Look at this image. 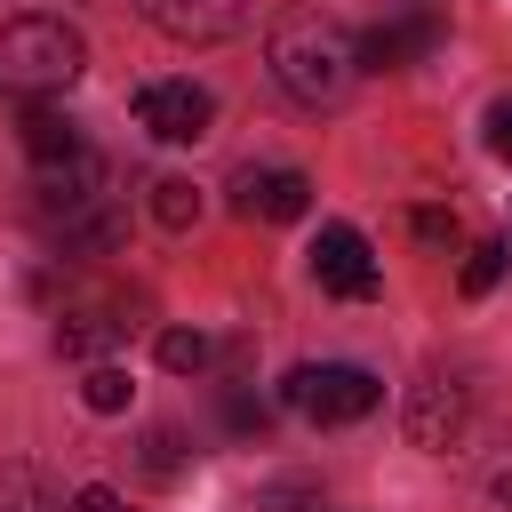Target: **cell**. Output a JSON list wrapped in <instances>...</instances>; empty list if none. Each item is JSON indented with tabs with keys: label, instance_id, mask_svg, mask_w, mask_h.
<instances>
[{
	"label": "cell",
	"instance_id": "cell-14",
	"mask_svg": "<svg viewBox=\"0 0 512 512\" xmlns=\"http://www.w3.org/2000/svg\"><path fill=\"white\" fill-rule=\"evenodd\" d=\"M152 216H160L168 232L200 224V184H192V176H152Z\"/></svg>",
	"mask_w": 512,
	"mask_h": 512
},
{
	"label": "cell",
	"instance_id": "cell-7",
	"mask_svg": "<svg viewBox=\"0 0 512 512\" xmlns=\"http://www.w3.org/2000/svg\"><path fill=\"white\" fill-rule=\"evenodd\" d=\"M448 40V16L440 8H416V16H392L360 40V72H400V64H424L432 48Z\"/></svg>",
	"mask_w": 512,
	"mask_h": 512
},
{
	"label": "cell",
	"instance_id": "cell-16",
	"mask_svg": "<svg viewBox=\"0 0 512 512\" xmlns=\"http://www.w3.org/2000/svg\"><path fill=\"white\" fill-rule=\"evenodd\" d=\"M128 392H136V384H128V368H112V360H96V368L80 376V400H88L96 416H120V408H128Z\"/></svg>",
	"mask_w": 512,
	"mask_h": 512
},
{
	"label": "cell",
	"instance_id": "cell-25",
	"mask_svg": "<svg viewBox=\"0 0 512 512\" xmlns=\"http://www.w3.org/2000/svg\"><path fill=\"white\" fill-rule=\"evenodd\" d=\"M320 512H328V504H320Z\"/></svg>",
	"mask_w": 512,
	"mask_h": 512
},
{
	"label": "cell",
	"instance_id": "cell-9",
	"mask_svg": "<svg viewBox=\"0 0 512 512\" xmlns=\"http://www.w3.org/2000/svg\"><path fill=\"white\" fill-rule=\"evenodd\" d=\"M400 424H408L416 448H448V440L464 432V384H448V376H416L408 400H400Z\"/></svg>",
	"mask_w": 512,
	"mask_h": 512
},
{
	"label": "cell",
	"instance_id": "cell-18",
	"mask_svg": "<svg viewBox=\"0 0 512 512\" xmlns=\"http://www.w3.org/2000/svg\"><path fill=\"white\" fill-rule=\"evenodd\" d=\"M160 368H168V376H200V368H208V336H200V328H168V336H160Z\"/></svg>",
	"mask_w": 512,
	"mask_h": 512
},
{
	"label": "cell",
	"instance_id": "cell-24",
	"mask_svg": "<svg viewBox=\"0 0 512 512\" xmlns=\"http://www.w3.org/2000/svg\"><path fill=\"white\" fill-rule=\"evenodd\" d=\"M496 504H504V512H512V472H496Z\"/></svg>",
	"mask_w": 512,
	"mask_h": 512
},
{
	"label": "cell",
	"instance_id": "cell-1",
	"mask_svg": "<svg viewBox=\"0 0 512 512\" xmlns=\"http://www.w3.org/2000/svg\"><path fill=\"white\" fill-rule=\"evenodd\" d=\"M264 64H272L280 96L304 104V112H336V104L352 96V80H360L352 32H344L336 16H320V8H288V16L272 24V40H264Z\"/></svg>",
	"mask_w": 512,
	"mask_h": 512
},
{
	"label": "cell",
	"instance_id": "cell-8",
	"mask_svg": "<svg viewBox=\"0 0 512 512\" xmlns=\"http://www.w3.org/2000/svg\"><path fill=\"white\" fill-rule=\"evenodd\" d=\"M232 208L264 216V224H296L312 208V176L304 168H232Z\"/></svg>",
	"mask_w": 512,
	"mask_h": 512
},
{
	"label": "cell",
	"instance_id": "cell-6",
	"mask_svg": "<svg viewBox=\"0 0 512 512\" xmlns=\"http://www.w3.org/2000/svg\"><path fill=\"white\" fill-rule=\"evenodd\" d=\"M136 8L160 40H184V48H216L248 24V0H136Z\"/></svg>",
	"mask_w": 512,
	"mask_h": 512
},
{
	"label": "cell",
	"instance_id": "cell-23",
	"mask_svg": "<svg viewBox=\"0 0 512 512\" xmlns=\"http://www.w3.org/2000/svg\"><path fill=\"white\" fill-rule=\"evenodd\" d=\"M72 512H128V504H120L112 488H80V496H72Z\"/></svg>",
	"mask_w": 512,
	"mask_h": 512
},
{
	"label": "cell",
	"instance_id": "cell-17",
	"mask_svg": "<svg viewBox=\"0 0 512 512\" xmlns=\"http://www.w3.org/2000/svg\"><path fill=\"white\" fill-rule=\"evenodd\" d=\"M504 264H512V240H480V248L464 256V296H488V288L504 280Z\"/></svg>",
	"mask_w": 512,
	"mask_h": 512
},
{
	"label": "cell",
	"instance_id": "cell-10",
	"mask_svg": "<svg viewBox=\"0 0 512 512\" xmlns=\"http://www.w3.org/2000/svg\"><path fill=\"white\" fill-rule=\"evenodd\" d=\"M120 336H128V304H112V296H80V304H64V320H56V352H72V360L112 352Z\"/></svg>",
	"mask_w": 512,
	"mask_h": 512
},
{
	"label": "cell",
	"instance_id": "cell-11",
	"mask_svg": "<svg viewBox=\"0 0 512 512\" xmlns=\"http://www.w3.org/2000/svg\"><path fill=\"white\" fill-rule=\"evenodd\" d=\"M40 176H32V192H40V216H64V208H80V200H96L104 192V160L80 144V152H64V160H32Z\"/></svg>",
	"mask_w": 512,
	"mask_h": 512
},
{
	"label": "cell",
	"instance_id": "cell-20",
	"mask_svg": "<svg viewBox=\"0 0 512 512\" xmlns=\"http://www.w3.org/2000/svg\"><path fill=\"white\" fill-rule=\"evenodd\" d=\"M256 512H320V488L280 480V488H264V496H256Z\"/></svg>",
	"mask_w": 512,
	"mask_h": 512
},
{
	"label": "cell",
	"instance_id": "cell-13",
	"mask_svg": "<svg viewBox=\"0 0 512 512\" xmlns=\"http://www.w3.org/2000/svg\"><path fill=\"white\" fill-rule=\"evenodd\" d=\"M0 512H72L32 464H0Z\"/></svg>",
	"mask_w": 512,
	"mask_h": 512
},
{
	"label": "cell",
	"instance_id": "cell-3",
	"mask_svg": "<svg viewBox=\"0 0 512 512\" xmlns=\"http://www.w3.org/2000/svg\"><path fill=\"white\" fill-rule=\"evenodd\" d=\"M280 400H288L304 424H360V416H376L384 384H376L360 360H296L288 384H280Z\"/></svg>",
	"mask_w": 512,
	"mask_h": 512
},
{
	"label": "cell",
	"instance_id": "cell-15",
	"mask_svg": "<svg viewBox=\"0 0 512 512\" xmlns=\"http://www.w3.org/2000/svg\"><path fill=\"white\" fill-rule=\"evenodd\" d=\"M136 464H144V480H176V472L192 464V448H184L176 424H144V456H136Z\"/></svg>",
	"mask_w": 512,
	"mask_h": 512
},
{
	"label": "cell",
	"instance_id": "cell-4",
	"mask_svg": "<svg viewBox=\"0 0 512 512\" xmlns=\"http://www.w3.org/2000/svg\"><path fill=\"white\" fill-rule=\"evenodd\" d=\"M208 120H216V96L200 80H144L136 88V128L160 144H200Z\"/></svg>",
	"mask_w": 512,
	"mask_h": 512
},
{
	"label": "cell",
	"instance_id": "cell-2",
	"mask_svg": "<svg viewBox=\"0 0 512 512\" xmlns=\"http://www.w3.org/2000/svg\"><path fill=\"white\" fill-rule=\"evenodd\" d=\"M88 72V40L64 16H8L0 24V88L16 96H64Z\"/></svg>",
	"mask_w": 512,
	"mask_h": 512
},
{
	"label": "cell",
	"instance_id": "cell-19",
	"mask_svg": "<svg viewBox=\"0 0 512 512\" xmlns=\"http://www.w3.org/2000/svg\"><path fill=\"white\" fill-rule=\"evenodd\" d=\"M224 424H232V432H240V440H256V432H264V424H272V408H264V400H256V392H240V384H232V392H224Z\"/></svg>",
	"mask_w": 512,
	"mask_h": 512
},
{
	"label": "cell",
	"instance_id": "cell-22",
	"mask_svg": "<svg viewBox=\"0 0 512 512\" xmlns=\"http://www.w3.org/2000/svg\"><path fill=\"white\" fill-rule=\"evenodd\" d=\"M488 152H496V160H512V96H496V104H488Z\"/></svg>",
	"mask_w": 512,
	"mask_h": 512
},
{
	"label": "cell",
	"instance_id": "cell-12",
	"mask_svg": "<svg viewBox=\"0 0 512 512\" xmlns=\"http://www.w3.org/2000/svg\"><path fill=\"white\" fill-rule=\"evenodd\" d=\"M24 152H32V160H64V152H80V120L56 112L48 96H24Z\"/></svg>",
	"mask_w": 512,
	"mask_h": 512
},
{
	"label": "cell",
	"instance_id": "cell-21",
	"mask_svg": "<svg viewBox=\"0 0 512 512\" xmlns=\"http://www.w3.org/2000/svg\"><path fill=\"white\" fill-rule=\"evenodd\" d=\"M408 232H416L424 248H456V216H448V208H416V216H408Z\"/></svg>",
	"mask_w": 512,
	"mask_h": 512
},
{
	"label": "cell",
	"instance_id": "cell-5",
	"mask_svg": "<svg viewBox=\"0 0 512 512\" xmlns=\"http://www.w3.org/2000/svg\"><path fill=\"white\" fill-rule=\"evenodd\" d=\"M312 280H320L328 296H344V304H368V296L384 288L376 248H368L352 224H320V240H312Z\"/></svg>",
	"mask_w": 512,
	"mask_h": 512
}]
</instances>
